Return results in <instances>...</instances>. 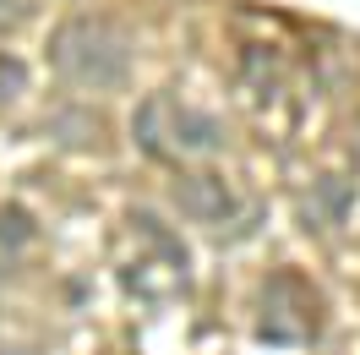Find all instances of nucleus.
<instances>
[{
	"label": "nucleus",
	"instance_id": "f257e3e1",
	"mask_svg": "<svg viewBox=\"0 0 360 355\" xmlns=\"http://www.w3.org/2000/svg\"><path fill=\"white\" fill-rule=\"evenodd\" d=\"M49 61L82 88H115L131 71V39L110 17H71L49 39Z\"/></svg>",
	"mask_w": 360,
	"mask_h": 355
},
{
	"label": "nucleus",
	"instance_id": "6e6552de",
	"mask_svg": "<svg viewBox=\"0 0 360 355\" xmlns=\"http://www.w3.org/2000/svg\"><path fill=\"white\" fill-rule=\"evenodd\" d=\"M316 197H322V208H328V219H344V202H349V192H344V180H333V175H328V180H322V186H316Z\"/></svg>",
	"mask_w": 360,
	"mask_h": 355
},
{
	"label": "nucleus",
	"instance_id": "f03ea898",
	"mask_svg": "<svg viewBox=\"0 0 360 355\" xmlns=\"http://www.w3.org/2000/svg\"><path fill=\"white\" fill-rule=\"evenodd\" d=\"M175 202H180V213H191L202 224H219L235 213V192L224 186V175H186L175 186Z\"/></svg>",
	"mask_w": 360,
	"mask_h": 355
},
{
	"label": "nucleus",
	"instance_id": "39448f33",
	"mask_svg": "<svg viewBox=\"0 0 360 355\" xmlns=\"http://www.w3.org/2000/svg\"><path fill=\"white\" fill-rule=\"evenodd\" d=\"M33 241V213L27 208H0V246H27Z\"/></svg>",
	"mask_w": 360,
	"mask_h": 355
},
{
	"label": "nucleus",
	"instance_id": "0eeeda50",
	"mask_svg": "<svg viewBox=\"0 0 360 355\" xmlns=\"http://www.w3.org/2000/svg\"><path fill=\"white\" fill-rule=\"evenodd\" d=\"M131 224H136V230H142V235H148V241H153V246H164V251L175 257V268H186V246H180V241H169V235H164V224H158L153 213H136Z\"/></svg>",
	"mask_w": 360,
	"mask_h": 355
},
{
	"label": "nucleus",
	"instance_id": "20e7f679",
	"mask_svg": "<svg viewBox=\"0 0 360 355\" xmlns=\"http://www.w3.org/2000/svg\"><path fill=\"white\" fill-rule=\"evenodd\" d=\"M158 120H164V93H153V99H148V104L136 110V120H131V137H136V142H142V148H148L153 158H164L169 148H164V132H158Z\"/></svg>",
	"mask_w": 360,
	"mask_h": 355
},
{
	"label": "nucleus",
	"instance_id": "1a4fd4ad",
	"mask_svg": "<svg viewBox=\"0 0 360 355\" xmlns=\"http://www.w3.org/2000/svg\"><path fill=\"white\" fill-rule=\"evenodd\" d=\"M17 17H22V0H0V33L17 27Z\"/></svg>",
	"mask_w": 360,
	"mask_h": 355
},
{
	"label": "nucleus",
	"instance_id": "423d86ee",
	"mask_svg": "<svg viewBox=\"0 0 360 355\" xmlns=\"http://www.w3.org/2000/svg\"><path fill=\"white\" fill-rule=\"evenodd\" d=\"M27 88V66L22 61H17V55H6V49H0V110H6V104H17V93Z\"/></svg>",
	"mask_w": 360,
	"mask_h": 355
},
{
	"label": "nucleus",
	"instance_id": "7ed1b4c3",
	"mask_svg": "<svg viewBox=\"0 0 360 355\" xmlns=\"http://www.w3.org/2000/svg\"><path fill=\"white\" fill-rule=\"evenodd\" d=\"M164 115H169V142H175L180 154H213V148L224 142V126L207 110H191V104H169V99H164Z\"/></svg>",
	"mask_w": 360,
	"mask_h": 355
}]
</instances>
